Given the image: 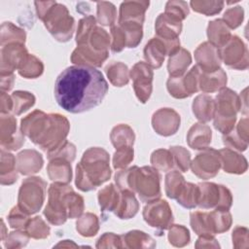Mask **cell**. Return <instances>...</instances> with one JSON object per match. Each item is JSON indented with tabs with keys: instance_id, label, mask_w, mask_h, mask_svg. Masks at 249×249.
Listing matches in <instances>:
<instances>
[{
	"instance_id": "obj_21",
	"label": "cell",
	"mask_w": 249,
	"mask_h": 249,
	"mask_svg": "<svg viewBox=\"0 0 249 249\" xmlns=\"http://www.w3.org/2000/svg\"><path fill=\"white\" fill-rule=\"evenodd\" d=\"M165 53H167L166 47L159 37L151 39L144 49L145 59L154 68H159L161 65Z\"/></svg>"
},
{
	"instance_id": "obj_23",
	"label": "cell",
	"mask_w": 249,
	"mask_h": 249,
	"mask_svg": "<svg viewBox=\"0 0 249 249\" xmlns=\"http://www.w3.org/2000/svg\"><path fill=\"white\" fill-rule=\"evenodd\" d=\"M138 211V202L134 197V193L129 190H123L119 204L115 214L121 219H129Z\"/></svg>"
},
{
	"instance_id": "obj_30",
	"label": "cell",
	"mask_w": 249,
	"mask_h": 249,
	"mask_svg": "<svg viewBox=\"0 0 249 249\" xmlns=\"http://www.w3.org/2000/svg\"><path fill=\"white\" fill-rule=\"evenodd\" d=\"M1 183L11 185L18 179L17 171L15 172L16 159L12 154L1 152Z\"/></svg>"
},
{
	"instance_id": "obj_27",
	"label": "cell",
	"mask_w": 249,
	"mask_h": 249,
	"mask_svg": "<svg viewBox=\"0 0 249 249\" xmlns=\"http://www.w3.org/2000/svg\"><path fill=\"white\" fill-rule=\"evenodd\" d=\"M192 58L190 53L184 49L178 50L172 54L168 61V72L170 77H180L191 64Z\"/></svg>"
},
{
	"instance_id": "obj_16",
	"label": "cell",
	"mask_w": 249,
	"mask_h": 249,
	"mask_svg": "<svg viewBox=\"0 0 249 249\" xmlns=\"http://www.w3.org/2000/svg\"><path fill=\"white\" fill-rule=\"evenodd\" d=\"M182 29L181 20L169 14H160L156 21V31L159 38L166 41L178 39Z\"/></svg>"
},
{
	"instance_id": "obj_48",
	"label": "cell",
	"mask_w": 249,
	"mask_h": 249,
	"mask_svg": "<svg viewBox=\"0 0 249 249\" xmlns=\"http://www.w3.org/2000/svg\"><path fill=\"white\" fill-rule=\"evenodd\" d=\"M165 13L182 20L189 14V9L187 7V3H185V2L169 1L166 3Z\"/></svg>"
},
{
	"instance_id": "obj_15",
	"label": "cell",
	"mask_w": 249,
	"mask_h": 249,
	"mask_svg": "<svg viewBox=\"0 0 249 249\" xmlns=\"http://www.w3.org/2000/svg\"><path fill=\"white\" fill-rule=\"evenodd\" d=\"M195 56L198 66L201 67L204 73L217 71L221 63L218 49L209 43L201 44L196 49Z\"/></svg>"
},
{
	"instance_id": "obj_31",
	"label": "cell",
	"mask_w": 249,
	"mask_h": 249,
	"mask_svg": "<svg viewBox=\"0 0 249 249\" xmlns=\"http://www.w3.org/2000/svg\"><path fill=\"white\" fill-rule=\"evenodd\" d=\"M178 203L185 208H194L198 204L199 189L198 186L192 183H185V186L176 198Z\"/></svg>"
},
{
	"instance_id": "obj_32",
	"label": "cell",
	"mask_w": 249,
	"mask_h": 249,
	"mask_svg": "<svg viewBox=\"0 0 249 249\" xmlns=\"http://www.w3.org/2000/svg\"><path fill=\"white\" fill-rule=\"evenodd\" d=\"M98 200L103 211H115L120 200V196L111 184L98 193Z\"/></svg>"
},
{
	"instance_id": "obj_10",
	"label": "cell",
	"mask_w": 249,
	"mask_h": 249,
	"mask_svg": "<svg viewBox=\"0 0 249 249\" xmlns=\"http://www.w3.org/2000/svg\"><path fill=\"white\" fill-rule=\"evenodd\" d=\"M144 220L153 228L166 230L173 221L172 212L165 200L150 201L143 210Z\"/></svg>"
},
{
	"instance_id": "obj_39",
	"label": "cell",
	"mask_w": 249,
	"mask_h": 249,
	"mask_svg": "<svg viewBox=\"0 0 249 249\" xmlns=\"http://www.w3.org/2000/svg\"><path fill=\"white\" fill-rule=\"evenodd\" d=\"M21 76L26 78H36L43 72L42 62L32 54H28L23 65L18 69Z\"/></svg>"
},
{
	"instance_id": "obj_6",
	"label": "cell",
	"mask_w": 249,
	"mask_h": 249,
	"mask_svg": "<svg viewBox=\"0 0 249 249\" xmlns=\"http://www.w3.org/2000/svg\"><path fill=\"white\" fill-rule=\"evenodd\" d=\"M41 19L56 40L65 42L71 38L74 28V18L69 15L64 5L52 2Z\"/></svg>"
},
{
	"instance_id": "obj_22",
	"label": "cell",
	"mask_w": 249,
	"mask_h": 249,
	"mask_svg": "<svg viewBox=\"0 0 249 249\" xmlns=\"http://www.w3.org/2000/svg\"><path fill=\"white\" fill-rule=\"evenodd\" d=\"M188 143L193 149H206L211 142V129L202 124H196L189 130Z\"/></svg>"
},
{
	"instance_id": "obj_2",
	"label": "cell",
	"mask_w": 249,
	"mask_h": 249,
	"mask_svg": "<svg viewBox=\"0 0 249 249\" xmlns=\"http://www.w3.org/2000/svg\"><path fill=\"white\" fill-rule=\"evenodd\" d=\"M84 209L83 197L63 183H54L49 188V202L44 214L50 223L60 225L69 218L78 217Z\"/></svg>"
},
{
	"instance_id": "obj_1",
	"label": "cell",
	"mask_w": 249,
	"mask_h": 249,
	"mask_svg": "<svg viewBox=\"0 0 249 249\" xmlns=\"http://www.w3.org/2000/svg\"><path fill=\"white\" fill-rule=\"evenodd\" d=\"M108 91L103 74L90 66L74 65L64 69L56 78L54 97L67 112L77 114L98 106Z\"/></svg>"
},
{
	"instance_id": "obj_26",
	"label": "cell",
	"mask_w": 249,
	"mask_h": 249,
	"mask_svg": "<svg viewBox=\"0 0 249 249\" xmlns=\"http://www.w3.org/2000/svg\"><path fill=\"white\" fill-rule=\"evenodd\" d=\"M167 124L169 131L174 134L180 125V116L172 109L163 108L157 111L152 119L154 129L162 124Z\"/></svg>"
},
{
	"instance_id": "obj_46",
	"label": "cell",
	"mask_w": 249,
	"mask_h": 249,
	"mask_svg": "<svg viewBox=\"0 0 249 249\" xmlns=\"http://www.w3.org/2000/svg\"><path fill=\"white\" fill-rule=\"evenodd\" d=\"M132 160H133L132 147H122L117 149L114 155L113 164L115 168H123V167H125Z\"/></svg>"
},
{
	"instance_id": "obj_40",
	"label": "cell",
	"mask_w": 249,
	"mask_h": 249,
	"mask_svg": "<svg viewBox=\"0 0 249 249\" xmlns=\"http://www.w3.org/2000/svg\"><path fill=\"white\" fill-rule=\"evenodd\" d=\"M151 162L156 168L163 171L169 170L174 165L171 152L162 149L157 150L152 154Z\"/></svg>"
},
{
	"instance_id": "obj_36",
	"label": "cell",
	"mask_w": 249,
	"mask_h": 249,
	"mask_svg": "<svg viewBox=\"0 0 249 249\" xmlns=\"http://www.w3.org/2000/svg\"><path fill=\"white\" fill-rule=\"evenodd\" d=\"M13 98V111L16 115H19L26 111L29 107L33 106L35 97L27 91H15L12 94Z\"/></svg>"
},
{
	"instance_id": "obj_41",
	"label": "cell",
	"mask_w": 249,
	"mask_h": 249,
	"mask_svg": "<svg viewBox=\"0 0 249 249\" xmlns=\"http://www.w3.org/2000/svg\"><path fill=\"white\" fill-rule=\"evenodd\" d=\"M97 18H98V21L101 24L112 25L115 22V18H116L115 6L109 2H98Z\"/></svg>"
},
{
	"instance_id": "obj_19",
	"label": "cell",
	"mask_w": 249,
	"mask_h": 249,
	"mask_svg": "<svg viewBox=\"0 0 249 249\" xmlns=\"http://www.w3.org/2000/svg\"><path fill=\"white\" fill-rule=\"evenodd\" d=\"M223 168L229 173H243L247 168V161L244 157L232 152L230 148L218 151Z\"/></svg>"
},
{
	"instance_id": "obj_25",
	"label": "cell",
	"mask_w": 249,
	"mask_h": 249,
	"mask_svg": "<svg viewBox=\"0 0 249 249\" xmlns=\"http://www.w3.org/2000/svg\"><path fill=\"white\" fill-rule=\"evenodd\" d=\"M227 83V76L222 69L211 73H203L198 77V87L205 92H212L223 88Z\"/></svg>"
},
{
	"instance_id": "obj_9",
	"label": "cell",
	"mask_w": 249,
	"mask_h": 249,
	"mask_svg": "<svg viewBox=\"0 0 249 249\" xmlns=\"http://www.w3.org/2000/svg\"><path fill=\"white\" fill-rule=\"evenodd\" d=\"M198 206L202 208H212L229 210L231 205V192L222 185L214 183H199Z\"/></svg>"
},
{
	"instance_id": "obj_7",
	"label": "cell",
	"mask_w": 249,
	"mask_h": 249,
	"mask_svg": "<svg viewBox=\"0 0 249 249\" xmlns=\"http://www.w3.org/2000/svg\"><path fill=\"white\" fill-rule=\"evenodd\" d=\"M231 223L228 210L216 209L210 213L195 211L191 213V225L199 235H212L228 231Z\"/></svg>"
},
{
	"instance_id": "obj_47",
	"label": "cell",
	"mask_w": 249,
	"mask_h": 249,
	"mask_svg": "<svg viewBox=\"0 0 249 249\" xmlns=\"http://www.w3.org/2000/svg\"><path fill=\"white\" fill-rule=\"evenodd\" d=\"M9 222L12 228L21 230L26 228L29 220L26 216V213H24L18 206H16L12 209L9 215Z\"/></svg>"
},
{
	"instance_id": "obj_37",
	"label": "cell",
	"mask_w": 249,
	"mask_h": 249,
	"mask_svg": "<svg viewBox=\"0 0 249 249\" xmlns=\"http://www.w3.org/2000/svg\"><path fill=\"white\" fill-rule=\"evenodd\" d=\"M77 231L84 236H91L98 231V219L91 213H87L77 222Z\"/></svg>"
},
{
	"instance_id": "obj_11",
	"label": "cell",
	"mask_w": 249,
	"mask_h": 249,
	"mask_svg": "<svg viewBox=\"0 0 249 249\" xmlns=\"http://www.w3.org/2000/svg\"><path fill=\"white\" fill-rule=\"evenodd\" d=\"M130 77L133 80L136 96L142 103H145L152 92L153 71L151 67L147 63L138 62L131 69Z\"/></svg>"
},
{
	"instance_id": "obj_35",
	"label": "cell",
	"mask_w": 249,
	"mask_h": 249,
	"mask_svg": "<svg viewBox=\"0 0 249 249\" xmlns=\"http://www.w3.org/2000/svg\"><path fill=\"white\" fill-rule=\"evenodd\" d=\"M185 186L184 177L178 171H172L165 177V192L168 197L177 198Z\"/></svg>"
},
{
	"instance_id": "obj_42",
	"label": "cell",
	"mask_w": 249,
	"mask_h": 249,
	"mask_svg": "<svg viewBox=\"0 0 249 249\" xmlns=\"http://www.w3.org/2000/svg\"><path fill=\"white\" fill-rule=\"evenodd\" d=\"M26 233L34 238H45L49 235L50 228L44 223L41 217H35L30 220L25 228Z\"/></svg>"
},
{
	"instance_id": "obj_3",
	"label": "cell",
	"mask_w": 249,
	"mask_h": 249,
	"mask_svg": "<svg viewBox=\"0 0 249 249\" xmlns=\"http://www.w3.org/2000/svg\"><path fill=\"white\" fill-rule=\"evenodd\" d=\"M76 185L82 191H91L110 178L109 156L100 148H90L84 153L76 167Z\"/></svg>"
},
{
	"instance_id": "obj_38",
	"label": "cell",
	"mask_w": 249,
	"mask_h": 249,
	"mask_svg": "<svg viewBox=\"0 0 249 249\" xmlns=\"http://www.w3.org/2000/svg\"><path fill=\"white\" fill-rule=\"evenodd\" d=\"M1 45H3L6 40L12 41V43H21L25 41V33L23 30L18 28L12 22H4L1 28Z\"/></svg>"
},
{
	"instance_id": "obj_20",
	"label": "cell",
	"mask_w": 249,
	"mask_h": 249,
	"mask_svg": "<svg viewBox=\"0 0 249 249\" xmlns=\"http://www.w3.org/2000/svg\"><path fill=\"white\" fill-rule=\"evenodd\" d=\"M43 159L34 150H25L18 155V169L20 173L27 175L41 169Z\"/></svg>"
},
{
	"instance_id": "obj_4",
	"label": "cell",
	"mask_w": 249,
	"mask_h": 249,
	"mask_svg": "<svg viewBox=\"0 0 249 249\" xmlns=\"http://www.w3.org/2000/svg\"><path fill=\"white\" fill-rule=\"evenodd\" d=\"M160 174L157 169L149 166L138 168L130 167L119 171L115 180L121 191L129 190L136 192L142 201H152L160 196Z\"/></svg>"
},
{
	"instance_id": "obj_50",
	"label": "cell",
	"mask_w": 249,
	"mask_h": 249,
	"mask_svg": "<svg viewBox=\"0 0 249 249\" xmlns=\"http://www.w3.org/2000/svg\"><path fill=\"white\" fill-rule=\"evenodd\" d=\"M111 34L113 36V44H112V52L118 53L121 52L124 46L126 45L125 34L120 26H113L111 28Z\"/></svg>"
},
{
	"instance_id": "obj_43",
	"label": "cell",
	"mask_w": 249,
	"mask_h": 249,
	"mask_svg": "<svg viewBox=\"0 0 249 249\" xmlns=\"http://www.w3.org/2000/svg\"><path fill=\"white\" fill-rule=\"evenodd\" d=\"M223 1H192V8L201 14L211 16L219 13L223 8Z\"/></svg>"
},
{
	"instance_id": "obj_28",
	"label": "cell",
	"mask_w": 249,
	"mask_h": 249,
	"mask_svg": "<svg viewBox=\"0 0 249 249\" xmlns=\"http://www.w3.org/2000/svg\"><path fill=\"white\" fill-rule=\"evenodd\" d=\"M193 111L198 120L208 122L214 117L215 102L208 95H198L194 100Z\"/></svg>"
},
{
	"instance_id": "obj_34",
	"label": "cell",
	"mask_w": 249,
	"mask_h": 249,
	"mask_svg": "<svg viewBox=\"0 0 249 249\" xmlns=\"http://www.w3.org/2000/svg\"><path fill=\"white\" fill-rule=\"evenodd\" d=\"M142 24L135 21H127L120 23V27L125 34L126 46L135 48L142 38Z\"/></svg>"
},
{
	"instance_id": "obj_45",
	"label": "cell",
	"mask_w": 249,
	"mask_h": 249,
	"mask_svg": "<svg viewBox=\"0 0 249 249\" xmlns=\"http://www.w3.org/2000/svg\"><path fill=\"white\" fill-rule=\"evenodd\" d=\"M168 238L170 243L175 246H183L188 244L190 241V234L189 231L183 226H172L170 229Z\"/></svg>"
},
{
	"instance_id": "obj_51",
	"label": "cell",
	"mask_w": 249,
	"mask_h": 249,
	"mask_svg": "<svg viewBox=\"0 0 249 249\" xmlns=\"http://www.w3.org/2000/svg\"><path fill=\"white\" fill-rule=\"evenodd\" d=\"M13 110V100L4 92L1 93V113H9V111Z\"/></svg>"
},
{
	"instance_id": "obj_17",
	"label": "cell",
	"mask_w": 249,
	"mask_h": 249,
	"mask_svg": "<svg viewBox=\"0 0 249 249\" xmlns=\"http://www.w3.org/2000/svg\"><path fill=\"white\" fill-rule=\"evenodd\" d=\"M149 6V2H124L120 8L119 23L135 21L138 23L143 22L144 13Z\"/></svg>"
},
{
	"instance_id": "obj_13",
	"label": "cell",
	"mask_w": 249,
	"mask_h": 249,
	"mask_svg": "<svg viewBox=\"0 0 249 249\" xmlns=\"http://www.w3.org/2000/svg\"><path fill=\"white\" fill-rule=\"evenodd\" d=\"M28 53L21 43H10L1 49V74L13 73L16 68H20L26 60Z\"/></svg>"
},
{
	"instance_id": "obj_24",
	"label": "cell",
	"mask_w": 249,
	"mask_h": 249,
	"mask_svg": "<svg viewBox=\"0 0 249 249\" xmlns=\"http://www.w3.org/2000/svg\"><path fill=\"white\" fill-rule=\"evenodd\" d=\"M207 35L209 41H211V45L216 48L226 46V44L231 39V34L227 27V24L222 19H216L209 22Z\"/></svg>"
},
{
	"instance_id": "obj_49",
	"label": "cell",
	"mask_w": 249,
	"mask_h": 249,
	"mask_svg": "<svg viewBox=\"0 0 249 249\" xmlns=\"http://www.w3.org/2000/svg\"><path fill=\"white\" fill-rule=\"evenodd\" d=\"M243 19V10L240 7H235L228 10L224 15V20L231 28L237 27Z\"/></svg>"
},
{
	"instance_id": "obj_5",
	"label": "cell",
	"mask_w": 249,
	"mask_h": 249,
	"mask_svg": "<svg viewBox=\"0 0 249 249\" xmlns=\"http://www.w3.org/2000/svg\"><path fill=\"white\" fill-rule=\"evenodd\" d=\"M238 96L234 91L226 89L216 96L214 126L224 134H228L233 128L236 112L240 108Z\"/></svg>"
},
{
	"instance_id": "obj_29",
	"label": "cell",
	"mask_w": 249,
	"mask_h": 249,
	"mask_svg": "<svg viewBox=\"0 0 249 249\" xmlns=\"http://www.w3.org/2000/svg\"><path fill=\"white\" fill-rule=\"evenodd\" d=\"M111 140L116 149L122 147H132L134 141L133 130L125 124L115 126L111 133Z\"/></svg>"
},
{
	"instance_id": "obj_12",
	"label": "cell",
	"mask_w": 249,
	"mask_h": 249,
	"mask_svg": "<svg viewBox=\"0 0 249 249\" xmlns=\"http://www.w3.org/2000/svg\"><path fill=\"white\" fill-rule=\"evenodd\" d=\"M221 159L218 151L206 149L198 154L193 160V172L202 179H208L215 176L220 168Z\"/></svg>"
},
{
	"instance_id": "obj_8",
	"label": "cell",
	"mask_w": 249,
	"mask_h": 249,
	"mask_svg": "<svg viewBox=\"0 0 249 249\" xmlns=\"http://www.w3.org/2000/svg\"><path fill=\"white\" fill-rule=\"evenodd\" d=\"M46 183L39 177L24 180L18 193V207L26 214L36 213L45 198Z\"/></svg>"
},
{
	"instance_id": "obj_14",
	"label": "cell",
	"mask_w": 249,
	"mask_h": 249,
	"mask_svg": "<svg viewBox=\"0 0 249 249\" xmlns=\"http://www.w3.org/2000/svg\"><path fill=\"white\" fill-rule=\"evenodd\" d=\"M224 47L223 50L218 49L220 58H223L227 65L240 69L239 61H242L243 58L247 59V50L242 41L237 36H233L230 39L229 45Z\"/></svg>"
},
{
	"instance_id": "obj_44",
	"label": "cell",
	"mask_w": 249,
	"mask_h": 249,
	"mask_svg": "<svg viewBox=\"0 0 249 249\" xmlns=\"http://www.w3.org/2000/svg\"><path fill=\"white\" fill-rule=\"evenodd\" d=\"M170 152L172 154L174 165L183 172L187 171L190 166V153L183 147H171Z\"/></svg>"
},
{
	"instance_id": "obj_33",
	"label": "cell",
	"mask_w": 249,
	"mask_h": 249,
	"mask_svg": "<svg viewBox=\"0 0 249 249\" xmlns=\"http://www.w3.org/2000/svg\"><path fill=\"white\" fill-rule=\"evenodd\" d=\"M106 73L111 83L116 87H123L128 82V71L126 65L114 62L106 67Z\"/></svg>"
},
{
	"instance_id": "obj_18",
	"label": "cell",
	"mask_w": 249,
	"mask_h": 249,
	"mask_svg": "<svg viewBox=\"0 0 249 249\" xmlns=\"http://www.w3.org/2000/svg\"><path fill=\"white\" fill-rule=\"evenodd\" d=\"M50 160L51 161L48 165V173L50 178L57 183H69L72 176L70 161L59 157H54Z\"/></svg>"
}]
</instances>
